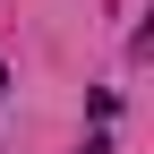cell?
<instances>
[{
  "label": "cell",
  "instance_id": "1",
  "mask_svg": "<svg viewBox=\"0 0 154 154\" xmlns=\"http://www.w3.org/2000/svg\"><path fill=\"white\" fill-rule=\"evenodd\" d=\"M0 86H9V69H0Z\"/></svg>",
  "mask_w": 154,
  "mask_h": 154
}]
</instances>
